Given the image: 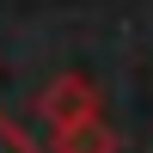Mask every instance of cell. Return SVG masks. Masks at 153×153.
I'll list each match as a JSON object with an SVG mask.
<instances>
[{"mask_svg":"<svg viewBox=\"0 0 153 153\" xmlns=\"http://www.w3.org/2000/svg\"><path fill=\"white\" fill-rule=\"evenodd\" d=\"M0 153H31V141H25V135L12 129L6 117H0Z\"/></svg>","mask_w":153,"mask_h":153,"instance_id":"2","label":"cell"},{"mask_svg":"<svg viewBox=\"0 0 153 153\" xmlns=\"http://www.w3.org/2000/svg\"><path fill=\"white\" fill-rule=\"evenodd\" d=\"M61 153H110V135H86V129H68V135H61Z\"/></svg>","mask_w":153,"mask_h":153,"instance_id":"1","label":"cell"}]
</instances>
